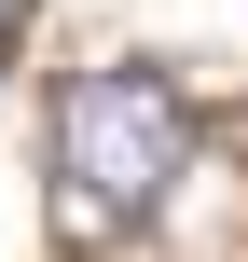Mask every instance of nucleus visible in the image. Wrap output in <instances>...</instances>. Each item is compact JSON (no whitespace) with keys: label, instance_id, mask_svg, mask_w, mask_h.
Here are the masks:
<instances>
[{"label":"nucleus","instance_id":"nucleus-1","mask_svg":"<svg viewBox=\"0 0 248 262\" xmlns=\"http://www.w3.org/2000/svg\"><path fill=\"white\" fill-rule=\"evenodd\" d=\"M41 166H55V235H69V249H110V235H138V221L193 180V97H179L166 69H138V55H124V69H69Z\"/></svg>","mask_w":248,"mask_h":262}]
</instances>
